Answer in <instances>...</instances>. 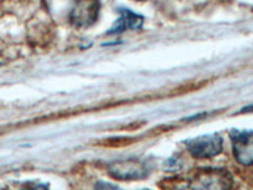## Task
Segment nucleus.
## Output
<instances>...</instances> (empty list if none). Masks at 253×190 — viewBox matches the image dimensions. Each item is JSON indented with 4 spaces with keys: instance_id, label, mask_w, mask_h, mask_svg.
Returning <instances> with one entry per match:
<instances>
[{
    "instance_id": "5",
    "label": "nucleus",
    "mask_w": 253,
    "mask_h": 190,
    "mask_svg": "<svg viewBox=\"0 0 253 190\" xmlns=\"http://www.w3.org/2000/svg\"><path fill=\"white\" fill-rule=\"evenodd\" d=\"M233 155L237 162L243 166L253 165V131H237L230 132Z\"/></svg>"
},
{
    "instance_id": "1",
    "label": "nucleus",
    "mask_w": 253,
    "mask_h": 190,
    "mask_svg": "<svg viewBox=\"0 0 253 190\" xmlns=\"http://www.w3.org/2000/svg\"><path fill=\"white\" fill-rule=\"evenodd\" d=\"M187 187L191 189H229L233 187V176L225 169L205 167L196 171Z\"/></svg>"
},
{
    "instance_id": "6",
    "label": "nucleus",
    "mask_w": 253,
    "mask_h": 190,
    "mask_svg": "<svg viewBox=\"0 0 253 190\" xmlns=\"http://www.w3.org/2000/svg\"><path fill=\"white\" fill-rule=\"evenodd\" d=\"M143 17L130 12L128 9H119V18L112 28L108 31V35H119L126 31H137L143 26Z\"/></svg>"
},
{
    "instance_id": "7",
    "label": "nucleus",
    "mask_w": 253,
    "mask_h": 190,
    "mask_svg": "<svg viewBox=\"0 0 253 190\" xmlns=\"http://www.w3.org/2000/svg\"><path fill=\"white\" fill-rule=\"evenodd\" d=\"M166 164L169 165V167H170V170H176V169H178V167H180V164H178V162L176 161L175 158H171V160H169V161H167Z\"/></svg>"
},
{
    "instance_id": "8",
    "label": "nucleus",
    "mask_w": 253,
    "mask_h": 190,
    "mask_svg": "<svg viewBox=\"0 0 253 190\" xmlns=\"http://www.w3.org/2000/svg\"><path fill=\"white\" fill-rule=\"evenodd\" d=\"M252 110H253V105H251V107H245L239 113H247V112H252Z\"/></svg>"
},
{
    "instance_id": "3",
    "label": "nucleus",
    "mask_w": 253,
    "mask_h": 190,
    "mask_svg": "<svg viewBox=\"0 0 253 190\" xmlns=\"http://www.w3.org/2000/svg\"><path fill=\"white\" fill-rule=\"evenodd\" d=\"M100 12V0H75L71 12L70 23L79 28H86L98 20Z\"/></svg>"
},
{
    "instance_id": "9",
    "label": "nucleus",
    "mask_w": 253,
    "mask_h": 190,
    "mask_svg": "<svg viewBox=\"0 0 253 190\" xmlns=\"http://www.w3.org/2000/svg\"><path fill=\"white\" fill-rule=\"evenodd\" d=\"M134 1H146V0H134Z\"/></svg>"
},
{
    "instance_id": "4",
    "label": "nucleus",
    "mask_w": 253,
    "mask_h": 190,
    "mask_svg": "<svg viewBox=\"0 0 253 190\" xmlns=\"http://www.w3.org/2000/svg\"><path fill=\"white\" fill-rule=\"evenodd\" d=\"M190 155L196 158H210L219 155L223 150V139L216 133L195 137L185 142Z\"/></svg>"
},
{
    "instance_id": "2",
    "label": "nucleus",
    "mask_w": 253,
    "mask_h": 190,
    "mask_svg": "<svg viewBox=\"0 0 253 190\" xmlns=\"http://www.w3.org/2000/svg\"><path fill=\"white\" fill-rule=\"evenodd\" d=\"M110 176L119 180H142L148 175V167L138 158H124L108 166Z\"/></svg>"
}]
</instances>
